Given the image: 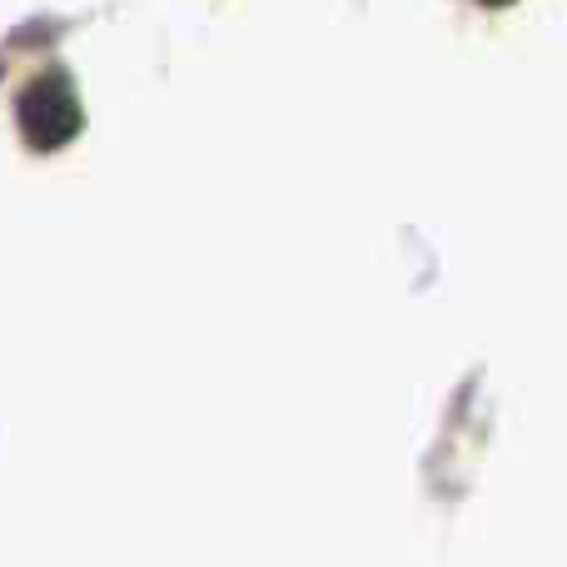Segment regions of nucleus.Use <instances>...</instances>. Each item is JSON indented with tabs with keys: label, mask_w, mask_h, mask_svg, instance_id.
I'll return each mask as SVG.
<instances>
[{
	"label": "nucleus",
	"mask_w": 567,
	"mask_h": 567,
	"mask_svg": "<svg viewBox=\"0 0 567 567\" xmlns=\"http://www.w3.org/2000/svg\"><path fill=\"white\" fill-rule=\"evenodd\" d=\"M16 115H20V130H25V140L35 150L70 145V140L80 135V120H85V115H80V100H75V90H70L65 75L30 80V85L20 90Z\"/></svg>",
	"instance_id": "1"
},
{
	"label": "nucleus",
	"mask_w": 567,
	"mask_h": 567,
	"mask_svg": "<svg viewBox=\"0 0 567 567\" xmlns=\"http://www.w3.org/2000/svg\"><path fill=\"white\" fill-rule=\"evenodd\" d=\"M483 6H508V0H483Z\"/></svg>",
	"instance_id": "2"
}]
</instances>
